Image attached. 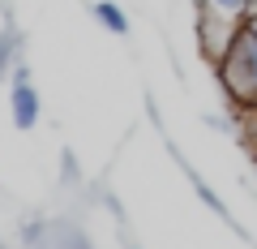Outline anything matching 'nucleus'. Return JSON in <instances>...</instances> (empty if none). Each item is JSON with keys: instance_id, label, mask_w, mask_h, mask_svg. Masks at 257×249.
<instances>
[{"instance_id": "1", "label": "nucleus", "mask_w": 257, "mask_h": 249, "mask_svg": "<svg viewBox=\"0 0 257 249\" xmlns=\"http://www.w3.org/2000/svg\"><path fill=\"white\" fill-rule=\"evenodd\" d=\"M219 82L236 108H253V99H257V35L244 30V22H240V35L231 39V47L219 60Z\"/></svg>"}, {"instance_id": "2", "label": "nucleus", "mask_w": 257, "mask_h": 249, "mask_svg": "<svg viewBox=\"0 0 257 249\" xmlns=\"http://www.w3.org/2000/svg\"><path fill=\"white\" fill-rule=\"evenodd\" d=\"M240 35V18H223L214 9H202V26H197V39H202V52L210 56L214 65L223 60V52L231 47V39Z\"/></svg>"}, {"instance_id": "3", "label": "nucleus", "mask_w": 257, "mask_h": 249, "mask_svg": "<svg viewBox=\"0 0 257 249\" xmlns=\"http://www.w3.org/2000/svg\"><path fill=\"white\" fill-rule=\"evenodd\" d=\"M9 108H13V125H18V129H35V125H39V112H43V103H39V91L30 86V69H26V65L13 69V95H9Z\"/></svg>"}, {"instance_id": "4", "label": "nucleus", "mask_w": 257, "mask_h": 249, "mask_svg": "<svg viewBox=\"0 0 257 249\" xmlns=\"http://www.w3.org/2000/svg\"><path fill=\"white\" fill-rule=\"evenodd\" d=\"M94 18L103 22V30H111V35H120V39L133 30V26H128V13L120 9L116 0H99V5H94Z\"/></svg>"}, {"instance_id": "5", "label": "nucleus", "mask_w": 257, "mask_h": 249, "mask_svg": "<svg viewBox=\"0 0 257 249\" xmlns=\"http://www.w3.org/2000/svg\"><path fill=\"white\" fill-rule=\"evenodd\" d=\"M248 5H253V0H202V9H214V13H223V18H244Z\"/></svg>"}, {"instance_id": "6", "label": "nucleus", "mask_w": 257, "mask_h": 249, "mask_svg": "<svg viewBox=\"0 0 257 249\" xmlns=\"http://www.w3.org/2000/svg\"><path fill=\"white\" fill-rule=\"evenodd\" d=\"M240 22H244V30H253V35H257V9H248Z\"/></svg>"}, {"instance_id": "7", "label": "nucleus", "mask_w": 257, "mask_h": 249, "mask_svg": "<svg viewBox=\"0 0 257 249\" xmlns=\"http://www.w3.org/2000/svg\"><path fill=\"white\" fill-rule=\"evenodd\" d=\"M5 65H9V39H0V73H5Z\"/></svg>"}, {"instance_id": "8", "label": "nucleus", "mask_w": 257, "mask_h": 249, "mask_svg": "<svg viewBox=\"0 0 257 249\" xmlns=\"http://www.w3.org/2000/svg\"><path fill=\"white\" fill-rule=\"evenodd\" d=\"M248 112H253V116H257V99H253V108H248Z\"/></svg>"}, {"instance_id": "9", "label": "nucleus", "mask_w": 257, "mask_h": 249, "mask_svg": "<svg viewBox=\"0 0 257 249\" xmlns=\"http://www.w3.org/2000/svg\"><path fill=\"white\" fill-rule=\"evenodd\" d=\"M248 9H257V0H253V5H248Z\"/></svg>"}]
</instances>
